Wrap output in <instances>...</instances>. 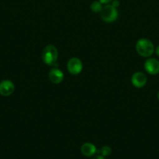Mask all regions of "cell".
Masks as SVG:
<instances>
[{"instance_id": "12", "label": "cell", "mask_w": 159, "mask_h": 159, "mask_svg": "<svg viewBox=\"0 0 159 159\" xmlns=\"http://www.w3.org/2000/svg\"><path fill=\"white\" fill-rule=\"evenodd\" d=\"M111 5H112V6H113L114 7L116 8L117 9V8L119 6V2H118V0H113V1L112 2V4Z\"/></svg>"}, {"instance_id": "16", "label": "cell", "mask_w": 159, "mask_h": 159, "mask_svg": "<svg viewBox=\"0 0 159 159\" xmlns=\"http://www.w3.org/2000/svg\"><path fill=\"white\" fill-rule=\"evenodd\" d=\"M157 99H158V100H159V92H158V93H157Z\"/></svg>"}, {"instance_id": "10", "label": "cell", "mask_w": 159, "mask_h": 159, "mask_svg": "<svg viewBox=\"0 0 159 159\" xmlns=\"http://www.w3.org/2000/svg\"><path fill=\"white\" fill-rule=\"evenodd\" d=\"M102 8V3L100 1H94L90 5V9L94 12H101Z\"/></svg>"}, {"instance_id": "3", "label": "cell", "mask_w": 159, "mask_h": 159, "mask_svg": "<svg viewBox=\"0 0 159 159\" xmlns=\"http://www.w3.org/2000/svg\"><path fill=\"white\" fill-rule=\"evenodd\" d=\"M100 13H101V20L105 23H112L115 21L118 16L116 8L109 4L103 6Z\"/></svg>"}, {"instance_id": "13", "label": "cell", "mask_w": 159, "mask_h": 159, "mask_svg": "<svg viewBox=\"0 0 159 159\" xmlns=\"http://www.w3.org/2000/svg\"><path fill=\"white\" fill-rule=\"evenodd\" d=\"M102 4H108V3L112 2L113 0H99Z\"/></svg>"}, {"instance_id": "5", "label": "cell", "mask_w": 159, "mask_h": 159, "mask_svg": "<svg viewBox=\"0 0 159 159\" xmlns=\"http://www.w3.org/2000/svg\"><path fill=\"white\" fill-rule=\"evenodd\" d=\"M147 76L140 71L135 72L131 78V82L136 88H143L147 84Z\"/></svg>"}, {"instance_id": "9", "label": "cell", "mask_w": 159, "mask_h": 159, "mask_svg": "<svg viewBox=\"0 0 159 159\" xmlns=\"http://www.w3.org/2000/svg\"><path fill=\"white\" fill-rule=\"evenodd\" d=\"M81 153L86 157H91L97 153L98 150H97L96 147L94 144H91V143H84L82 146H81Z\"/></svg>"}, {"instance_id": "4", "label": "cell", "mask_w": 159, "mask_h": 159, "mask_svg": "<svg viewBox=\"0 0 159 159\" xmlns=\"http://www.w3.org/2000/svg\"><path fill=\"white\" fill-rule=\"evenodd\" d=\"M83 64L78 57H72L67 62V70L73 75H79L82 71Z\"/></svg>"}, {"instance_id": "1", "label": "cell", "mask_w": 159, "mask_h": 159, "mask_svg": "<svg viewBox=\"0 0 159 159\" xmlns=\"http://www.w3.org/2000/svg\"><path fill=\"white\" fill-rule=\"evenodd\" d=\"M136 51L141 57H149L154 53V46L150 40L142 38L137 40L136 43Z\"/></svg>"}, {"instance_id": "14", "label": "cell", "mask_w": 159, "mask_h": 159, "mask_svg": "<svg viewBox=\"0 0 159 159\" xmlns=\"http://www.w3.org/2000/svg\"><path fill=\"white\" fill-rule=\"evenodd\" d=\"M93 159H105V158H104V157L102 156V155H96L95 157H94Z\"/></svg>"}, {"instance_id": "2", "label": "cell", "mask_w": 159, "mask_h": 159, "mask_svg": "<svg viewBox=\"0 0 159 159\" xmlns=\"http://www.w3.org/2000/svg\"><path fill=\"white\" fill-rule=\"evenodd\" d=\"M42 61L46 65L50 66L56 65L58 59V51L53 45H47L41 53Z\"/></svg>"}, {"instance_id": "15", "label": "cell", "mask_w": 159, "mask_h": 159, "mask_svg": "<svg viewBox=\"0 0 159 159\" xmlns=\"http://www.w3.org/2000/svg\"><path fill=\"white\" fill-rule=\"evenodd\" d=\"M155 52H156V54H157V55L159 57V45L157 47V48H156Z\"/></svg>"}, {"instance_id": "7", "label": "cell", "mask_w": 159, "mask_h": 159, "mask_svg": "<svg viewBox=\"0 0 159 159\" xmlns=\"http://www.w3.org/2000/svg\"><path fill=\"white\" fill-rule=\"evenodd\" d=\"M144 68L150 75H157L159 73V61L155 58H149L145 61Z\"/></svg>"}, {"instance_id": "11", "label": "cell", "mask_w": 159, "mask_h": 159, "mask_svg": "<svg viewBox=\"0 0 159 159\" xmlns=\"http://www.w3.org/2000/svg\"><path fill=\"white\" fill-rule=\"evenodd\" d=\"M98 152L99 155H102V156L105 157V156H108L111 153H112V149L109 146H103L101 149L98 151Z\"/></svg>"}, {"instance_id": "6", "label": "cell", "mask_w": 159, "mask_h": 159, "mask_svg": "<svg viewBox=\"0 0 159 159\" xmlns=\"http://www.w3.org/2000/svg\"><path fill=\"white\" fill-rule=\"evenodd\" d=\"M15 89L13 82L10 80H3L0 82V95L2 96H9L12 94Z\"/></svg>"}, {"instance_id": "8", "label": "cell", "mask_w": 159, "mask_h": 159, "mask_svg": "<svg viewBox=\"0 0 159 159\" xmlns=\"http://www.w3.org/2000/svg\"><path fill=\"white\" fill-rule=\"evenodd\" d=\"M48 79L52 83L59 84L63 81L64 74L58 68H53L50 70L48 73Z\"/></svg>"}]
</instances>
